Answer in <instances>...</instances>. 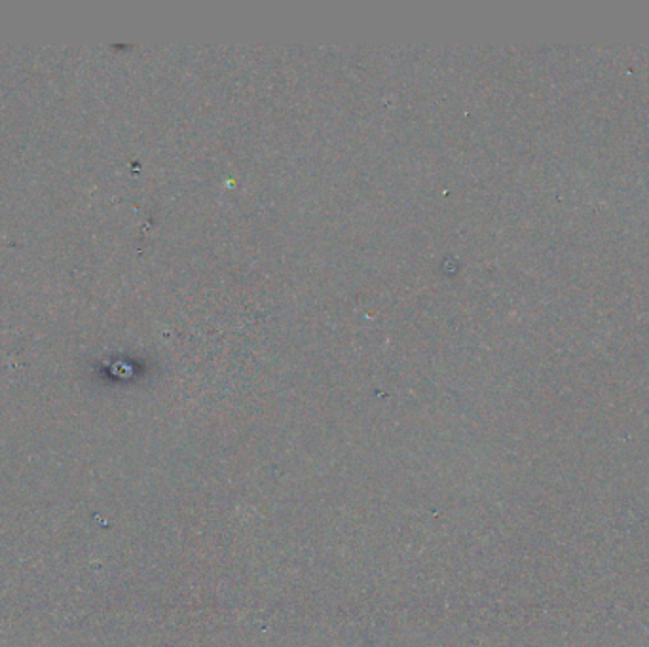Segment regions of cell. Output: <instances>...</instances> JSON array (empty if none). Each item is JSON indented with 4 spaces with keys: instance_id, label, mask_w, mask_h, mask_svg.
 Wrapping results in <instances>:
<instances>
[{
    "instance_id": "cell-1",
    "label": "cell",
    "mask_w": 649,
    "mask_h": 647,
    "mask_svg": "<svg viewBox=\"0 0 649 647\" xmlns=\"http://www.w3.org/2000/svg\"><path fill=\"white\" fill-rule=\"evenodd\" d=\"M644 631H646V634H648V636H649V628H648V626H644Z\"/></svg>"
}]
</instances>
